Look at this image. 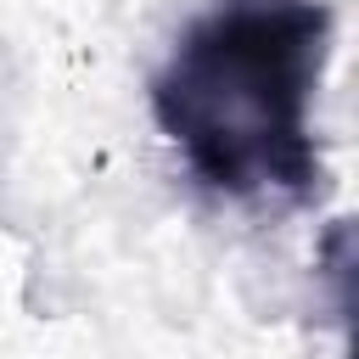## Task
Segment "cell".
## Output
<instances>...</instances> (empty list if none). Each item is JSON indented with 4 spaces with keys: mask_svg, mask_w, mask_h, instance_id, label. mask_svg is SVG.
<instances>
[{
    "mask_svg": "<svg viewBox=\"0 0 359 359\" xmlns=\"http://www.w3.org/2000/svg\"><path fill=\"white\" fill-rule=\"evenodd\" d=\"M325 0H213L151 73V118L185 168L236 202L320 191L314 90L331 56Z\"/></svg>",
    "mask_w": 359,
    "mask_h": 359,
    "instance_id": "1",
    "label": "cell"
},
{
    "mask_svg": "<svg viewBox=\"0 0 359 359\" xmlns=\"http://www.w3.org/2000/svg\"><path fill=\"white\" fill-rule=\"evenodd\" d=\"M314 269L331 292V309L342 314L348 325V348L359 353V213L348 219H331L320 230V247H314Z\"/></svg>",
    "mask_w": 359,
    "mask_h": 359,
    "instance_id": "2",
    "label": "cell"
}]
</instances>
